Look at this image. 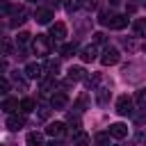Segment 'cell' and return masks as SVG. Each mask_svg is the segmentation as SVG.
Masks as SVG:
<instances>
[{"label":"cell","instance_id":"6da1fadb","mask_svg":"<svg viewBox=\"0 0 146 146\" xmlns=\"http://www.w3.org/2000/svg\"><path fill=\"white\" fill-rule=\"evenodd\" d=\"M32 50L36 57H48L50 55V39L46 34H36L34 41H32Z\"/></svg>","mask_w":146,"mask_h":146},{"label":"cell","instance_id":"7a4b0ae2","mask_svg":"<svg viewBox=\"0 0 146 146\" xmlns=\"http://www.w3.org/2000/svg\"><path fill=\"white\" fill-rule=\"evenodd\" d=\"M119 59H121V52H119L114 46H107V48L103 50L100 64H103V66H114V64H119Z\"/></svg>","mask_w":146,"mask_h":146},{"label":"cell","instance_id":"3957f363","mask_svg":"<svg viewBox=\"0 0 146 146\" xmlns=\"http://www.w3.org/2000/svg\"><path fill=\"white\" fill-rule=\"evenodd\" d=\"M100 21H103L110 30H123V27L128 25V16H123V14H116V16H110V18L103 16Z\"/></svg>","mask_w":146,"mask_h":146},{"label":"cell","instance_id":"277c9868","mask_svg":"<svg viewBox=\"0 0 146 146\" xmlns=\"http://www.w3.org/2000/svg\"><path fill=\"white\" fill-rule=\"evenodd\" d=\"M23 73H25V78H30V80H41V78H43V66L36 64V62H30Z\"/></svg>","mask_w":146,"mask_h":146},{"label":"cell","instance_id":"5b68a950","mask_svg":"<svg viewBox=\"0 0 146 146\" xmlns=\"http://www.w3.org/2000/svg\"><path fill=\"white\" fill-rule=\"evenodd\" d=\"M66 103H68V96H66L64 91H55V94L50 96V107H55V110H64Z\"/></svg>","mask_w":146,"mask_h":146},{"label":"cell","instance_id":"8992f818","mask_svg":"<svg viewBox=\"0 0 146 146\" xmlns=\"http://www.w3.org/2000/svg\"><path fill=\"white\" fill-rule=\"evenodd\" d=\"M116 112H119L121 116H128V114H132V100H130L128 96H121V98L116 100Z\"/></svg>","mask_w":146,"mask_h":146},{"label":"cell","instance_id":"52a82bcc","mask_svg":"<svg viewBox=\"0 0 146 146\" xmlns=\"http://www.w3.org/2000/svg\"><path fill=\"white\" fill-rule=\"evenodd\" d=\"M34 18H36V23L48 25V23L52 21V9H48V7H39V9L34 11Z\"/></svg>","mask_w":146,"mask_h":146},{"label":"cell","instance_id":"ba28073f","mask_svg":"<svg viewBox=\"0 0 146 146\" xmlns=\"http://www.w3.org/2000/svg\"><path fill=\"white\" fill-rule=\"evenodd\" d=\"M5 125H7L9 130H21V128L25 125V116H23V114H9Z\"/></svg>","mask_w":146,"mask_h":146},{"label":"cell","instance_id":"9c48e42d","mask_svg":"<svg viewBox=\"0 0 146 146\" xmlns=\"http://www.w3.org/2000/svg\"><path fill=\"white\" fill-rule=\"evenodd\" d=\"M46 132L50 135V137H64L66 135V123H62V121H55V123H50L48 128H46Z\"/></svg>","mask_w":146,"mask_h":146},{"label":"cell","instance_id":"30bf717a","mask_svg":"<svg viewBox=\"0 0 146 146\" xmlns=\"http://www.w3.org/2000/svg\"><path fill=\"white\" fill-rule=\"evenodd\" d=\"M107 132H110V137H114V139H123V137H128V125H125V123H112Z\"/></svg>","mask_w":146,"mask_h":146},{"label":"cell","instance_id":"8fae6325","mask_svg":"<svg viewBox=\"0 0 146 146\" xmlns=\"http://www.w3.org/2000/svg\"><path fill=\"white\" fill-rule=\"evenodd\" d=\"M50 36L55 41H64L66 39V25L64 23H52L50 25Z\"/></svg>","mask_w":146,"mask_h":146},{"label":"cell","instance_id":"7c38bea8","mask_svg":"<svg viewBox=\"0 0 146 146\" xmlns=\"http://www.w3.org/2000/svg\"><path fill=\"white\" fill-rule=\"evenodd\" d=\"M96 55H98V48L91 43V46H87V48H82V52H80V57H82V62H94L96 59Z\"/></svg>","mask_w":146,"mask_h":146},{"label":"cell","instance_id":"4fadbf2b","mask_svg":"<svg viewBox=\"0 0 146 146\" xmlns=\"http://www.w3.org/2000/svg\"><path fill=\"white\" fill-rule=\"evenodd\" d=\"M2 110H5L7 114H14V112L21 110V103H18L16 98H5V100H2Z\"/></svg>","mask_w":146,"mask_h":146},{"label":"cell","instance_id":"5bb4252c","mask_svg":"<svg viewBox=\"0 0 146 146\" xmlns=\"http://www.w3.org/2000/svg\"><path fill=\"white\" fill-rule=\"evenodd\" d=\"M89 135L84 132V130H75V135H73V144L75 146H89Z\"/></svg>","mask_w":146,"mask_h":146},{"label":"cell","instance_id":"9a60e30c","mask_svg":"<svg viewBox=\"0 0 146 146\" xmlns=\"http://www.w3.org/2000/svg\"><path fill=\"white\" fill-rule=\"evenodd\" d=\"M25 144L27 146H43V135L41 132H30L25 137Z\"/></svg>","mask_w":146,"mask_h":146},{"label":"cell","instance_id":"2e32d148","mask_svg":"<svg viewBox=\"0 0 146 146\" xmlns=\"http://www.w3.org/2000/svg\"><path fill=\"white\" fill-rule=\"evenodd\" d=\"M68 78H71V80H84V78H87V71H84L82 66H71V68H68Z\"/></svg>","mask_w":146,"mask_h":146},{"label":"cell","instance_id":"e0dca14e","mask_svg":"<svg viewBox=\"0 0 146 146\" xmlns=\"http://www.w3.org/2000/svg\"><path fill=\"white\" fill-rule=\"evenodd\" d=\"M43 71H48L50 75H55V73L59 71V62H57V59H48V57H46V64H43Z\"/></svg>","mask_w":146,"mask_h":146},{"label":"cell","instance_id":"ac0fdd59","mask_svg":"<svg viewBox=\"0 0 146 146\" xmlns=\"http://www.w3.org/2000/svg\"><path fill=\"white\" fill-rule=\"evenodd\" d=\"M75 50H78V46H75V43H64L59 52H62V57H73V55H75Z\"/></svg>","mask_w":146,"mask_h":146},{"label":"cell","instance_id":"d6986e66","mask_svg":"<svg viewBox=\"0 0 146 146\" xmlns=\"http://www.w3.org/2000/svg\"><path fill=\"white\" fill-rule=\"evenodd\" d=\"M21 112H23V114L34 112V100H32V98H23V100H21Z\"/></svg>","mask_w":146,"mask_h":146},{"label":"cell","instance_id":"ffe728a7","mask_svg":"<svg viewBox=\"0 0 146 146\" xmlns=\"http://www.w3.org/2000/svg\"><path fill=\"white\" fill-rule=\"evenodd\" d=\"M82 7V0H64V9L71 14V11H75V9H80Z\"/></svg>","mask_w":146,"mask_h":146},{"label":"cell","instance_id":"44dd1931","mask_svg":"<svg viewBox=\"0 0 146 146\" xmlns=\"http://www.w3.org/2000/svg\"><path fill=\"white\" fill-rule=\"evenodd\" d=\"M110 144V132H98L96 135V146H107Z\"/></svg>","mask_w":146,"mask_h":146},{"label":"cell","instance_id":"7402d4cb","mask_svg":"<svg viewBox=\"0 0 146 146\" xmlns=\"http://www.w3.org/2000/svg\"><path fill=\"white\" fill-rule=\"evenodd\" d=\"M135 100H137V105H139V107H146V87H141V89L137 91Z\"/></svg>","mask_w":146,"mask_h":146},{"label":"cell","instance_id":"603a6c76","mask_svg":"<svg viewBox=\"0 0 146 146\" xmlns=\"http://www.w3.org/2000/svg\"><path fill=\"white\" fill-rule=\"evenodd\" d=\"M11 52V43L7 39H0V55H9Z\"/></svg>","mask_w":146,"mask_h":146},{"label":"cell","instance_id":"cb8c5ba5","mask_svg":"<svg viewBox=\"0 0 146 146\" xmlns=\"http://www.w3.org/2000/svg\"><path fill=\"white\" fill-rule=\"evenodd\" d=\"M9 94V82L5 78H0V96H7Z\"/></svg>","mask_w":146,"mask_h":146},{"label":"cell","instance_id":"d4e9b609","mask_svg":"<svg viewBox=\"0 0 146 146\" xmlns=\"http://www.w3.org/2000/svg\"><path fill=\"white\" fill-rule=\"evenodd\" d=\"M52 87H55V82H52V80H43V82H41V89H43V94L52 91Z\"/></svg>","mask_w":146,"mask_h":146},{"label":"cell","instance_id":"484cf974","mask_svg":"<svg viewBox=\"0 0 146 146\" xmlns=\"http://www.w3.org/2000/svg\"><path fill=\"white\" fill-rule=\"evenodd\" d=\"M107 103V89H98V105Z\"/></svg>","mask_w":146,"mask_h":146},{"label":"cell","instance_id":"4316f807","mask_svg":"<svg viewBox=\"0 0 146 146\" xmlns=\"http://www.w3.org/2000/svg\"><path fill=\"white\" fill-rule=\"evenodd\" d=\"M135 32H137V34H144V32H146V21H137V23H135Z\"/></svg>","mask_w":146,"mask_h":146},{"label":"cell","instance_id":"83f0119b","mask_svg":"<svg viewBox=\"0 0 146 146\" xmlns=\"http://www.w3.org/2000/svg\"><path fill=\"white\" fill-rule=\"evenodd\" d=\"M14 82H16V84H18L21 89H27V82H25V80H23V78H21L18 73H14Z\"/></svg>","mask_w":146,"mask_h":146},{"label":"cell","instance_id":"f1b7e54d","mask_svg":"<svg viewBox=\"0 0 146 146\" xmlns=\"http://www.w3.org/2000/svg\"><path fill=\"white\" fill-rule=\"evenodd\" d=\"M135 123H137V125H144V123H146V112H141V114H135Z\"/></svg>","mask_w":146,"mask_h":146},{"label":"cell","instance_id":"f546056e","mask_svg":"<svg viewBox=\"0 0 146 146\" xmlns=\"http://www.w3.org/2000/svg\"><path fill=\"white\" fill-rule=\"evenodd\" d=\"M27 41H30V34H27V32H21V34H18V43H21V46H25Z\"/></svg>","mask_w":146,"mask_h":146},{"label":"cell","instance_id":"4dcf8cb0","mask_svg":"<svg viewBox=\"0 0 146 146\" xmlns=\"http://www.w3.org/2000/svg\"><path fill=\"white\" fill-rule=\"evenodd\" d=\"M48 114H50V107H48V105H41V107H39V116H41V119H46Z\"/></svg>","mask_w":146,"mask_h":146},{"label":"cell","instance_id":"1f68e13d","mask_svg":"<svg viewBox=\"0 0 146 146\" xmlns=\"http://www.w3.org/2000/svg\"><path fill=\"white\" fill-rule=\"evenodd\" d=\"M7 14H9V5L2 0V2H0V16H7Z\"/></svg>","mask_w":146,"mask_h":146},{"label":"cell","instance_id":"d6a6232c","mask_svg":"<svg viewBox=\"0 0 146 146\" xmlns=\"http://www.w3.org/2000/svg\"><path fill=\"white\" fill-rule=\"evenodd\" d=\"M94 41H96V43H103V41H105V34H103V32H96V34H94Z\"/></svg>","mask_w":146,"mask_h":146},{"label":"cell","instance_id":"836d02e7","mask_svg":"<svg viewBox=\"0 0 146 146\" xmlns=\"http://www.w3.org/2000/svg\"><path fill=\"white\" fill-rule=\"evenodd\" d=\"M7 68H9V64H7V62H5V59H0V73H5V71H7Z\"/></svg>","mask_w":146,"mask_h":146},{"label":"cell","instance_id":"e575fe53","mask_svg":"<svg viewBox=\"0 0 146 146\" xmlns=\"http://www.w3.org/2000/svg\"><path fill=\"white\" fill-rule=\"evenodd\" d=\"M43 146H62L59 141H48V144H43Z\"/></svg>","mask_w":146,"mask_h":146},{"label":"cell","instance_id":"d590c367","mask_svg":"<svg viewBox=\"0 0 146 146\" xmlns=\"http://www.w3.org/2000/svg\"><path fill=\"white\" fill-rule=\"evenodd\" d=\"M141 7H144V9H146V0H141Z\"/></svg>","mask_w":146,"mask_h":146},{"label":"cell","instance_id":"8d00e7d4","mask_svg":"<svg viewBox=\"0 0 146 146\" xmlns=\"http://www.w3.org/2000/svg\"><path fill=\"white\" fill-rule=\"evenodd\" d=\"M32 2H36V0H32Z\"/></svg>","mask_w":146,"mask_h":146},{"label":"cell","instance_id":"74e56055","mask_svg":"<svg viewBox=\"0 0 146 146\" xmlns=\"http://www.w3.org/2000/svg\"><path fill=\"white\" fill-rule=\"evenodd\" d=\"M55 2H57V0H55Z\"/></svg>","mask_w":146,"mask_h":146},{"label":"cell","instance_id":"f35d334b","mask_svg":"<svg viewBox=\"0 0 146 146\" xmlns=\"http://www.w3.org/2000/svg\"><path fill=\"white\" fill-rule=\"evenodd\" d=\"M0 146H2V144H0Z\"/></svg>","mask_w":146,"mask_h":146}]
</instances>
